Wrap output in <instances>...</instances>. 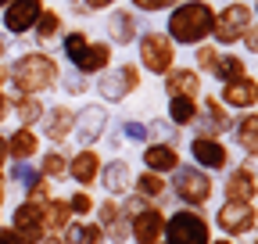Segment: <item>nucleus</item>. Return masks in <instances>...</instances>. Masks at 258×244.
<instances>
[{
	"label": "nucleus",
	"mask_w": 258,
	"mask_h": 244,
	"mask_svg": "<svg viewBox=\"0 0 258 244\" xmlns=\"http://www.w3.org/2000/svg\"><path fill=\"white\" fill-rule=\"evenodd\" d=\"M8 90L11 94H36V97H47L57 90V76H61V61L43 50V47H25V50H15L8 57Z\"/></svg>",
	"instance_id": "f257e3e1"
},
{
	"label": "nucleus",
	"mask_w": 258,
	"mask_h": 244,
	"mask_svg": "<svg viewBox=\"0 0 258 244\" xmlns=\"http://www.w3.org/2000/svg\"><path fill=\"white\" fill-rule=\"evenodd\" d=\"M212 25H215V4L212 0H179L176 8L165 11V33L176 50H190L205 40H212Z\"/></svg>",
	"instance_id": "f03ea898"
},
{
	"label": "nucleus",
	"mask_w": 258,
	"mask_h": 244,
	"mask_svg": "<svg viewBox=\"0 0 258 244\" xmlns=\"http://www.w3.org/2000/svg\"><path fill=\"white\" fill-rule=\"evenodd\" d=\"M144 90V72L137 61H115L111 69H104L93 79V94L101 104H125L129 97H137Z\"/></svg>",
	"instance_id": "7ed1b4c3"
},
{
	"label": "nucleus",
	"mask_w": 258,
	"mask_h": 244,
	"mask_svg": "<svg viewBox=\"0 0 258 244\" xmlns=\"http://www.w3.org/2000/svg\"><path fill=\"white\" fill-rule=\"evenodd\" d=\"M133 50H137L140 72L151 76V79H161L165 72H172L179 65V50H176V43L161 33V29H140Z\"/></svg>",
	"instance_id": "20e7f679"
},
{
	"label": "nucleus",
	"mask_w": 258,
	"mask_h": 244,
	"mask_svg": "<svg viewBox=\"0 0 258 244\" xmlns=\"http://www.w3.org/2000/svg\"><path fill=\"white\" fill-rule=\"evenodd\" d=\"M169 194L183 205V208H205L215 194V176L198 169L194 162H179L169 172Z\"/></svg>",
	"instance_id": "39448f33"
},
{
	"label": "nucleus",
	"mask_w": 258,
	"mask_h": 244,
	"mask_svg": "<svg viewBox=\"0 0 258 244\" xmlns=\"http://www.w3.org/2000/svg\"><path fill=\"white\" fill-rule=\"evenodd\" d=\"M254 25V11L247 0H226L222 8H215V25H212V43L219 50H237L244 29Z\"/></svg>",
	"instance_id": "423d86ee"
},
{
	"label": "nucleus",
	"mask_w": 258,
	"mask_h": 244,
	"mask_svg": "<svg viewBox=\"0 0 258 244\" xmlns=\"http://www.w3.org/2000/svg\"><path fill=\"white\" fill-rule=\"evenodd\" d=\"M212 240V223L205 208H176L165 216V233L161 244H208Z\"/></svg>",
	"instance_id": "0eeeda50"
},
{
	"label": "nucleus",
	"mask_w": 258,
	"mask_h": 244,
	"mask_svg": "<svg viewBox=\"0 0 258 244\" xmlns=\"http://www.w3.org/2000/svg\"><path fill=\"white\" fill-rule=\"evenodd\" d=\"M186 151H190V162L205 169V172H226L233 165V155H230V144L222 137H212V133H198L186 140Z\"/></svg>",
	"instance_id": "6e6552de"
},
{
	"label": "nucleus",
	"mask_w": 258,
	"mask_h": 244,
	"mask_svg": "<svg viewBox=\"0 0 258 244\" xmlns=\"http://www.w3.org/2000/svg\"><path fill=\"white\" fill-rule=\"evenodd\" d=\"M111 130V108L101 101H86L83 108H76V144L79 147H97L104 140V133Z\"/></svg>",
	"instance_id": "1a4fd4ad"
},
{
	"label": "nucleus",
	"mask_w": 258,
	"mask_h": 244,
	"mask_svg": "<svg viewBox=\"0 0 258 244\" xmlns=\"http://www.w3.org/2000/svg\"><path fill=\"white\" fill-rule=\"evenodd\" d=\"M215 230H222V237H247L258 230V205L254 201H222L215 212Z\"/></svg>",
	"instance_id": "9d476101"
},
{
	"label": "nucleus",
	"mask_w": 258,
	"mask_h": 244,
	"mask_svg": "<svg viewBox=\"0 0 258 244\" xmlns=\"http://www.w3.org/2000/svg\"><path fill=\"white\" fill-rule=\"evenodd\" d=\"M140 15L129 8V4H115L111 11H104V40L115 50H129L140 36Z\"/></svg>",
	"instance_id": "9b49d317"
},
{
	"label": "nucleus",
	"mask_w": 258,
	"mask_h": 244,
	"mask_svg": "<svg viewBox=\"0 0 258 244\" xmlns=\"http://www.w3.org/2000/svg\"><path fill=\"white\" fill-rule=\"evenodd\" d=\"M43 8H47V0H11V4L0 11V29H4L11 40H25Z\"/></svg>",
	"instance_id": "f8f14e48"
},
{
	"label": "nucleus",
	"mask_w": 258,
	"mask_h": 244,
	"mask_svg": "<svg viewBox=\"0 0 258 244\" xmlns=\"http://www.w3.org/2000/svg\"><path fill=\"white\" fill-rule=\"evenodd\" d=\"M165 216L169 212L147 201L140 212L129 216V244H161V233H165Z\"/></svg>",
	"instance_id": "ddd939ff"
},
{
	"label": "nucleus",
	"mask_w": 258,
	"mask_h": 244,
	"mask_svg": "<svg viewBox=\"0 0 258 244\" xmlns=\"http://www.w3.org/2000/svg\"><path fill=\"white\" fill-rule=\"evenodd\" d=\"M72 130H76V108H72L69 101L47 104V111H43V118H40V126H36V133H40L47 144H54V147L69 144Z\"/></svg>",
	"instance_id": "4468645a"
},
{
	"label": "nucleus",
	"mask_w": 258,
	"mask_h": 244,
	"mask_svg": "<svg viewBox=\"0 0 258 244\" xmlns=\"http://www.w3.org/2000/svg\"><path fill=\"white\" fill-rule=\"evenodd\" d=\"M233 118H237V115L226 108L215 94H201V101H198V122H194V130H198V133H212V137H230Z\"/></svg>",
	"instance_id": "2eb2a0df"
},
{
	"label": "nucleus",
	"mask_w": 258,
	"mask_h": 244,
	"mask_svg": "<svg viewBox=\"0 0 258 244\" xmlns=\"http://www.w3.org/2000/svg\"><path fill=\"white\" fill-rule=\"evenodd\" d=\"M215 97L230 108V111H251V108H258V76L247 72V76H240V79L219 83Z\"/></svg>",
	"instance_id": "dca6fc26"
},
{
	"label": "nucleus",
	"mask_w": 258,
	"mask_h": 244,
	"mask_svg": "<svg viewBox=\"0 0 258 244\" xmlns=\"http://www.w3.org/2000/svg\"><path fill=\"white\" fill-rule=\"evenodd\" d=\"M161 94L165 97H201L205 94V76L194 65H176L172 72L161 76Z\"/></svg>",
	"instance_id": "f3484780"
},
{
	"label": "nucleus",
	"mask_w": 258,
	"mask_h": 244,
	"mask_svg": "<svg viewBox=\"0 0 258 244\" xmlns=\"http://www.w3.org/2000/svg\"><path fill=\"white\" fill-rule=\"evenodd\" d=\"M101 165H104V158H101V151L97 147H76V151H69V179L76 183V187H93L97 183V176H101Z\"/></svg>",
	"instance_id": "a211bd4d"
},
{
	"label": "nucleus",
	"mask_w": 258,
	"mask_h": 244,
	"mask_svg": "<svg viewBox=\"0 0 258 244\" xmlns=\"http://www.w3.org/2000/svg\"><path fill=\"white\" fill-rule=\"evenodd\" d=\"M64 29H69V22H64L61 8L47 4V8L40 11L36 25H32V33H29V43H32V47H43V50H50V47L61 40V33H64Z\"/></svg>",
	"instance_id": "6ab92c4d"
},
{
	"label": "nucleus",
	"mask_w": 258,
	"mask_h": 244,
	"mask_svg": "<svg viewBox=\"0 0 258 244\" xmlns=\"http://www.w3.org/2000/svg\"><path fill=\"white\" fill-rule=\"evenodd\" d=\"M8 226L22 237V244H36L40 237H47L40 205H29V201H18V205L11 208V223H8Z\"/></svg>",
	"instance_id": "aec40b11"
},
{
	"label": "nucleus",
	"mask_w": 258,
	"mask_h": 244,
	"mask_svg": "<svg viewBox=\"0 0 258 244\" xmlns=\"http://www.w3.org/2000/svg\"><path fill=\"white\" fill-rule=\"evenodd\" d=\"M115 54H118V50H115L104 36H93V40L86 43L83 57L76 61L72 69H79V72H83V76H90V79H97L104 69H111V65H115Z\"/></svg>",
	"instance_id": "412c9836"
},
{
	"label": "nucleus",
	"mask_w": 258,
	"mask_h": 244,
	"mask_svg": "<svg viewBox=\"0 0 258 244\" xmlns=\"http://www.w3.org/2000/svg\"><path fill=\"white\" fill-rule=\"evenodd\" d=\"M43 151V137L36 133V126H18L8 130V155L11 162H36V155Z\"/></svg>",
	"instance_id": "4be33fe9"
},
{
	"label": "nucleus",
	"mask_w": 258,
	"mask_h": 244,
	"mask_svg": "<svg viewBox=\"0 0 258 244\" xmlns=\"http://www.w3.org/2000/svg\"><path fill=\"white\" fill-rule=\"evenodd\" d=\"M97 183L104 187L108 198H122V194H129V187H133V165H129L125 158H108L101 165Z\"/></svg>",
	"instance_id": "5701e85b"
},
{
	"label": "nucleus",
	"mask_w": 258,
	"mask_h": 244,
	"mask_svg": "<svg viewBox=\"0 0 258 244\" xmlns=\"http://www.w3.org/2000/svg\"><path fill=\"white\" fill-rule=\"evenodd\" d=\"M140 162H144L147 172L169 176L183 158H179V147H176V144H158V140H151V144H140Z\"/></svg>",
	"instance_id": "b1692460"
},
{
	"label": "nucleus",
	"mask_w": 258,
	"mask_h": 244,
	"mask_svg": "<svg viewBox=\"0 0 258 244\" xmlns=\"http://www.w3.org/2000/svg\"><path fill=\"white\" fill-rule=\"evenodd\" d=\"M222 198H226V201H254V198H258V183H254V172H251L244 162L226 169Z\"/></svg>",
	"instance_id": "393cba45"
},
{
	"label": "nucleus",
	"mask_w": 258,
	"mask_h": 244,
	"mask_svg": "<svg viewBox=\"0 0 258 244\" xmlns=\"http://www.w3.org/2000/svg\"><path fill=\"white\" fill-rule=\"evenodd\" d=\"M8 101H11V118L18 122V126H40V118L47 111V101L36 97V94H11V90H4Z\"/></svg>",
	"instance_id": "a878e982"
},
{
	"label": "nucleus",
	"mask_w": 258,
	"mask_h": 244,
	"mask_svg": "<svg viewBox=\"0 0 258 244\" xmlns=\"http://www.w3.org/2000/svg\"><path fill=\"white\" fill-rule=\"evenodd\" d=\"M230 133H233V144H237L240 155H258V108L237 111Z\"/></svg>",
	"instance_id": "bb28decb"
},
{
	"label": "nucleus",
	"mask_w": 258,
	"mask_h": 244,
	"mask_svg": "<svg viewBox=\"0 0 258 244\" xmlns=\"http://www.w3.org/2000/svg\"><path fill=\"white\" fill-rule=\"evenodd\" d=\"M133 191L137 198H144V201H154V205H161V198H169V176H161V172H133Z\"/></svg>",
	"instance_id": "cd10ccee"
},
{
	"label": "nucleus",
	"mask_w": 258,
	"mask_h": 244,
	"mask_svg": "<svg viewBox=\"0 0 258 244\" xmlns=\"http://www.w3.org/2000/svg\"><path fill=\"white\" fill-rule=\"evenodd\" d=\"M247 72H251V57H244L240 50H222V54H219V65H215V72H212V83L219 86V83L240 79V76H247Z\"/></svg>",
	"instance_id": "c85d7f7f"
},
{
	"label": "nucleus",
	"mask_w": 258,
	"mask_h": 244,
	"mask_svg": "<svg viewBox=\"0 0 258 244\" xmlns=\"http://www.w3.org/2000/svg\"><path fill=\"white\" fill-rule=\"evenodd\" d=\"M61 240L64 244H108L104 226L97 223V219H72L69 226H64Z\"/></svg>",
	"instance_id": "c756f323"
},
{
	"label": "nucleus",
	"mask_w": 258,
	"mask_h": 244,
	"mask_svg": "<svg viewBox=\"0 0 258 244\" xmlns=\"http://www.w3.org/2000/svg\"><path fill=\"white\" fill-rule=\"evenodd\" d=\"M36 169L47 176V179H69V147H43L36 155Z\"/></svg>",
	"instance_id": "7c9ffc66"
},
{
	"label": "nucleus",
	"mask_w": 258,
	"mask_h": 244,
	"mask_svg": "<svg viewBox=\"0 0 258 244\" xmlns=\"http://www.w3.org/2000/svg\"><path fill=\"white\" fill-rule=\"evenodd\" d=\"M40 216H43V230L47 233H54V237H61L64 233V226L72 223V208H69V198H50L47 205H40Z\"/></svg>",
	"instance_id": "2f4dec72"
},
{
	"label": "nucleus",
	"mask_w": 258,
	"mask_h": 244,
	"mask_svg": "<svg viewBox=\"0 0 258 244\" xmlns=\"http://www.w3.org/2000/svg\"><path fill=\"white\" fill-rule=\"evenodd\" d=\"M198 101L201 97H165V118L176 130H194V122H198Z\"/></svg>",
	"instance_id": "473e14b6"
},
{
	"label": "nucleus",
	"mask_w": 258,
	"mask_h": 244,
	"mask_svg": "<svg viewBox=\"0 0 258 244\" xmlns=\"http://www.w3.org/2000/svg\"><path fill=\"white\" fill-rule=\"evenodd\" d=\"M93 36H90V29H83V25H72V29H64L61 33V57H64V65H76V61L83 57V50H86V43H90Z\"/></svg>",
	"instance_id": "72a5a7b5"
},
{
	"label": "nucleus",
	"mask_w": 258,
	"mask_h": 244,
	"mask_svg": "<svg viewBox=\"0 0 258 244\" xmlns=\"http://www.w3.org/2000/svg\"><path fill=\"white\" fill-rule=\"evenodd\" d=\"M57 90L64 97H90V90H93V79L90 76H83L79 69H72V65H64L61 69V76H57Z\"/></svg>",
	"instance_id": "f704fd0d"
},
{
	"label": "nucleus",
	"mask_w": 258,
	"mask_h": 244,
	"mask_svg": "<svg viewBox=\"0 0 258 244\" xmlns=\"http://www.w3.org/2000/svg\"><path fill=\"white\" fill-rule=\"evenodd\" d=\"M219 54H222V50H219L212 40H205V43H198V47H190V57H194L190 65L198 69L205 79H212V72H215V65H219Z\"/></svg>",
	"instance_id": "c9c22d12"
},
{
	"label": "nucleus",
	"mask_w": 258,
	"mask_h": 244,
	"mask_svg": "<svg viewBox=\"0 0 258 244\" xmlns=\"http://www.w3.org/2000/svg\"><path fill=\"white\" fill-rule=\"evenodd\" d=\"M179 133H183V130H176L165 115H158V118H151V122H147V144H151V140H158V144H176V147H179V144H183V140H179Z\"/></svg>",
	"instance_id": "e433bc0d"
},
{
	"label": "nucleus",
	"mask_w": 258,
	"mask_h": 244,
	"mask_svg": "<svg viewBox=\"0 0 258 244\" xmlns=\"http://www.w3.org/2000/svg\"><path fill=\"white\" fill-rule=\"evenodd\" d=\"M115 4H122V0H69V15H76V18H93V15H104V11H111Z\"/></svg>",
	"instance_id": "4c0bfd02"
},
{
	"label": "nucleus",
	"mask_w": 258,
	"mask_h": 244,
	"mask_svg": "<svg viewBox=\"0 0 258 244\" xmlns=\"http://www.w3.org/2000/svg\"><path fill=\"white\" fill-rule=\"evenodd\" d=\"M69 208H72V219H93V208H97V198H93V191H86V187H76V191L69 194Z\"/></svg>",
	"instance_id": "58836bf2"
},
{
	"label": "nucleus",
	"mask_w": 258,
	"mask_h": 244,
	"mask_svg": "<svg viewBox=\"0 0 258 244\" xmlns=\"http://www.w3.org/2000/svg\"><path fill=\"white\" fill-rule=\"evenodd\" d=\"M115 130H118L122 140H129V144H147V122H144V118H122Z\"/></svg>",
	"instance_id": "ea45409f"
},
{
	"label": "nucleus",
	"mask_w": 258,
	"mask_h": 244,
	"mask_svg": "<svg viewBox=\"0 0 258 244\" xmlns=\"http://www.w3.org/2000/svg\"><path fill=\"white\" fill-rule=\"evenodd\" d=\"M125 4L144 18V15H165L169 8H176V4H179V0H125Z\"/></svg>",
	"instance_id": "a19ab883"
},
{
	"label": "nucleus",
	"mask_w": 258,
	"mask_h": 244,
	"mask_svg": "<svg viewBox=\"0 0 258 244\" xmlns=\"http://www.w3.org/2000/svg\"><path fill=\"white\" fill-rule=\"evenodd\" d=\"M240 54L244 57H258V22L251 25V29H244V36H240Z\"/></svg>",
	"instance_id": "79ce46f5"
},
{
	"label": "nucleus",
	"mask_w": 258,
	"mask_h": 244,
	"mask_svg": "<svg viewBox=\"0 0 258 244\" xmlns=\"http://www.w3.org/2000/svg\"><path fill=\"white\" fill-rule=\"evenodd\" d=\"M8 162H11V155H8V133L0 130V176H4V169H8Z\"/></svg>",
	"instance_id": "37998d69"
},
{
	"label": "nucleus",
	"mask_w": 258,
	"mask_h": 244,
	"mask_svg": "<svg viewBox=\"0 0 258 244\" xmlns=\"http://www.w3.org/2000/svg\"><path fill=\"white\" fill-rule=\"evenodd\" d=\"M8 118H11V101H8L4 90H0V130L8 126Z\"/></svg>",
	"instance_id": "c03bdc74"
},
{
	"label": "nucleus",
	"mask_w": 258,
	"mask_h": 244,
	"mask_svg": "<svg viewBox=\"0 0 258 244\" xmlns=\"http://www.w3.org/2000/svg\"><path fill=\"white\" fill-rule=\"evenodd\" d=\"M0 244H22V237H18L11 226H4V223H0Z\"/></svg>",
	"instance_id": "a18cd8bd"
},
{
	"label": "nucleus",
	"mask_w": 258,
	"mask_h": 244,
	"mask_svg": "<svg viewBox=\"0 0 258 244\" xmlns=\"http://www.w3.org/2000/svg\"><path fill=\"white\" fill-rule=\"evenodd\" d=\"M8 57H11V36L4 33V29H0V65H4Z\"/></svg>",
	"instance_id": "49530a36"
},
{
	"label": "nucleus",
	"mask_w": 258,
	"mask_h": 244,
	"mask_svg": "<svg viewBox=\"0 0 258 244\" xmlns=\"http://www.w3.org/2000/svg\"><path fill=\"white\" fill-rule=\"evenodd\" d=\"M8 79H11V72H8V61L0 65V90H8Z\"/></svg>",
	"instance_id": "de8ad7c7"
},
{
	"label": "nucleus",
	"mask_w": 258,
	"mask_h": 244,
	"mask_svg": "<svg viewBox=\"0 0 258 244\" xmlns=\"http://www.w3.org/2000/svg\"><path fill=\"white\" fill-rule=\"evenodd\" d=\"M4 201H8V179L0 176V208H4Z\"/></svg>",
	"instance_id": "09e8293b"
},
{
	"label": "nucleus",
	"mask_w": 258,
	"mask_h": 244,
	"mask_svg": "<svg viewBox=\"0 0 258 244\" xmlns=\"http://www.w3.org/2000/svg\"><path fill=\"white\" fill-rule=\"evenodd\" d=\"M36 244H64V240H61V237H54V233H47V237H40Z\"/></svg>",
	"instance_id": "8fccbe9b"
},
{
	"label": "nucleus",
	"mask_w": 258,
	"mask_h": 244,
	"mask_svg": "<svg viewBox=\"0 0 258 244\" xmlns=\"http://www.w3.org/2000/svg\"><path fill=\"white\" fill-rule=\"evenodd\" d=\"M208 244H233V240H230V237H219V240H215V237H212V240H208Z\"/></svg>",
	"instance_id": "3c124183"
},
{
	"label": "nucleus",
	"mask_w": 258,
	"mask_h": 244,
	"mask_svg": "<svg viewBox=\"0 0 258 244\" xmlns=\"http://www.w3.org/2000/svg\"><path fill=\"white\" fill-rule=\"evenodd\" d=\"M251 11H254V22H258V0H251Z\"/></svg>",
	"instance_id": "603ef678"
},
{
	"label": "nucleus",
	"mask_w": 258,
	"mask_h": 244,
	"mask_svg": "<svg viewBox=\"0 0 258 244\" xmlns=\"http://www.w3.org/2000/svg\"><path fill=\"white\" fill-rule=\"evenodd\" d=\"M8 4H11V0H0V11H4V8H8Z\"/></svg>",
	"instance_id": "864d4df0"
},
{
	"label": "nucleus",
	"mask_w": 258,
	"mask_h": 244,
	"mask_svg": "<svg viewBox=\"0 0 258 244\" xmlns=\"http://www.w3.org/2000/svg\"><path fill=\"white\" fill-rule=\"evenodd\" d=\"M254 244H258V240H254Z\"/></svg>",
	"instance_id": "5fc2aeb1"
}]
</instances>
